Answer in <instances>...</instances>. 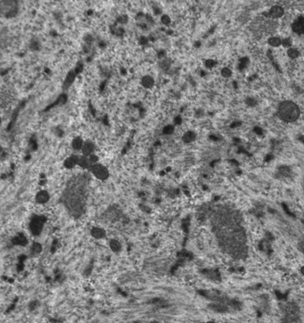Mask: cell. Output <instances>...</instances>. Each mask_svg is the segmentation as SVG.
I'll use <instances>...</instances> for the list:
<instances>
[{"mask_svg":"<svg viewBox=\"0 0 304 323\" xmlns=\"http://www.w3.org/2000/svg\"><path fill=\"white\" fill-rule=\"evenodd\" d=\"M278 115L280 119L285 122H293L300 116V109L293 102L285 101L279 105Z\"/></svg>","mask_w":304,"mask_h":323,"instance_id":"obj_1","label":"cell"},{"mask_svg":"<svg viewBox=\"0 0 304 323\" xmlns=\"http://www.w3.org/2000/svg\"><path fill=\"white\" fill-rule=\"evenodd\" d=\"M43 226H44V219L42 217L36 216L31 220L30 223V232L34 236H39L42 231Z\"/></svg>","mask_w":304,"mask_h":323,"instance_id":"obj_2","label":"cell"},{"mask_svg":"<svg viewBox=\"0 0 304 323\" xmlns=\"http://www.w3.org/2000/svg\"><path fill=\"white\" fill-rule=\"evenodd\" d=\"M91 171L93 172V174L99 179H102V181H104L109 176V172L108 170H107L104 166L101 165V164H95L92 166Z\"/></svg>","mask_w":304,"mask_h":323,"instance_id":"obj_3","label":"cell"},{"mask_svg":"<svg viewBox=\"0 0 304 323\" xmlns=\"http://www.w3.org/2000/svg\"><path fill=\"white\" fill-rule=\"evenodd\" d=\"M293 30L298 34H304V17H300L293 23Z\"/></svg>","mask_w":304,"mask_h":323,"instance_id":"obj_4","label":"cell"},{"mask_svg":"<svg viewBox=\"0 0 304 323\" xmlns=\"http://www.w3.org/2000/svg\"><path fill=\"white\" fill-rule=\"evenodd\" d=\"M49 200V194L46 190L39 191L36 195V201L39 204H45Z\"/></svg>","mask_w":304,"mask_h":323,"instance_id":"obj_5","label":"cell"},{"mask_svg":"<svg viewBox=\"0 0 304 323\" xmlns=\"http://www.w3.org/2000/svg\"><path fill=\"white\" fill-rule=\"evenodd\" d=\"M78 163H79V157L76 156V155H71L70 157L67 158L64 161V166L67 169H71V168H73Z\"/></svg>","mask_w":304,"mask_h":323,"instance_id":"obj_6","label":"cell"},{"mask_svg":"<svg viewBox=\"0 0 304 323\" xmlns=\"http://www.w3.org/2000/svg\"><path fill=\"white\" fill-rule=\"evenodd\" d=\"M91 235H92L93 238H95L96 239H100V238H103L105 236V232L102 228L94 227L91 229Z\"/></svg>","mask_w":304,"mask_h":323,"instance_id":"obj_7","label":"cell"},{"mask_svg":"<svg viewBox=\"0 0 304 323\" xmlns=\"http://www.w3.org/2000/svg\"><path fill=\"white\" fill-rule=\"evenodd\" d=\"M76 77V73L74 71H70V73H68V75L66 76L65 80H64V83H63V88H68L71 83L73 82L74 79Z\"/></svg>","mask_w":304,"mask_h":323,"instance_id":"obj_8","label":"cell"},{"mask_svg":"<svg viewBox=\"0 0 304 323\" xmlns=\"http://www.w3.org/2000/svg\"><path fill=\"white\" fill-rule=\"evenodd\" d=\"M283 14H284V9L278 6H273L271 10L270 11V15L273 18H279L283 16Z\"/></svg>","mask_w":304,"mask_h":323,"instance_id":"obj_9","label":"cell"},{"mask_svg":"<svg viewBox=\"0 0 304 323\" xmlns=\"http://www.w3.org/2000/svg\"><path fill=\"white\" fill-rule=\"evenodd\" d=\"M94 151V145L90 142H87L84 144L83 147H82V152L84 156H87V155H91V154Z\"/></svg>","mask_w":304,"mask_h":323,"instance_id":"obj_10","label":"cell"},{"mask_svg":"<svg viewBox=\"0 0 304 323\" xmlns=\"http://www.w3.org/2000/svg\"><path fill=\"white\" fill-rule=\"evenodd\" d=\"M210 307H211V309H212L213 311L218 312H225L227 310V307L225 305V304L220 303H214V304H212V305H211Z\"/></svg>","mask_w":304,"mask_h":323,"instance_id":"obj_11","label":"cell"},{"mask_svg":"<svg viewBox=\"0 0 304 323\" xmlns=\"http://www.w3.org/2000/svg\"><path fill=\"white\" fill-rule=\"evenodd\" d=\"M13 243L14 245H25L27 244V239L22 234V235H18L16 236L13 239Z\"/></svg>","mask_w":304,"mask_h":323,"instance_id":"obj_12","label":"cell"},{"mask_svg":"<svg viewBox=\"0 0 304 323\" xmlns=\"http://www.w3.org/2000/svg\"><path fill=\"white\" fill-rule=\"evenodd\" d=\"M153 83H154V81H153V78L150 77V76H146L142 80V85L146 88L152 87L153 86Z\"/></svg>","mask_w":304,"mask_h":323,"instance_id":"obj_13","label":"cell"},{"mask_svg":"<svg viewBox=\"0 0 304 323\" xmlns=\"http://www.w3.org/2000/svg\"><path fill=\"white\" fill-rule=\"evenodd\" d=\"M110 247H111V249L113 251V252L117 253V252H120V251L121 245H120V241H118L116 239H112L111 242H110Z\"/></svg>","mask_w":304,"mask_h":323,"instance_id":"obj_14","label":"cell"},{"mask_svg":"<svg viewBox=\"0 0 304 323\" xmlns=\"http://www.w3.org/2000/svg\"><path fill=\"white\" fill-rule=\"evenodd\" d=\"M90 160H88L86 156H82L79 158V163L78 164L80 166H81L82 168H88L89 165H90Z\"/></svg>","mask_w":304,"mask_h":323,"instance_id":"obj_15","label":"cell"},{"mask_svg":"<svg viewBox=\"0 0 304 323\" xmlns=\"http://www.w3.org/2000/svg\"><path fill=\"white\" fill-rule=\"evenodd\" d=\"M195 134L193 131H187L184 136H183V141L185 143H190L192 141H194L195 139Z\"/></svg>","mask_w":304,"mask_h":323,"instance_id":"obj_16","label":"cell"},{"mask_svg":"<svg viewBox=\"0 0 304 323\" xmlns=\"http://www.w3.org/2000/svg\"><path fill=\"white\" fill-rule=\"evenodd\" d=\"M83 141L80 138H76L72 141V147L76 150H79L83 147Z\"/></svg>","mask_w":304,"mask_h":323,"instance_id":"obj_17","label":"cell"},{"mask_svg":"<svg viewBox=\"0 0 304 323\" xmlns=\"http://www.w3.org/2000/svg\"><path fill=\"white\" fill-rule=\"evenodd\" d=\"M41 249H42V246L39 243H34L31 246V252L33 255H38L41 252Z\"/></svg>","mask_w":304,"mask_h":323,"instance_id":"obj_18","label":"cell"},{"mask_svg":"<svg viewBox=\"0 0 304 323\" xmlns=\"http://www.w3.org/2000/svg\"><path fill=\"white\" fill-rule=\"evenodd\" d=\"M281 43H282V41L279 38L272 37L269 39V44L272 47H278V46L281 45Z\"/></svg>","mask_w":304,"mask_h":323,"instance_id":"obj_19","label":"cell"},{"mask_svg":"<svg viewBox=\"0 0 304 323\" xmlns=\"http://www.w3.org/2000/svg\"><path fill=\"white\" fill-rule=\"evenodd\" d=\"M279 172L284 175V176H289L290 173H291V170L289 167H286V166H283V167H280L279 168Z\"/></svg>","mask_w":304,"mask_h":323,"instance_id":"obj_20","label":"cell"},{"mask_svg":"<svg viewBox=\"0 0 304 323\" xmlns=\"http://www.w3.org/2000/svg\"><path fill=\"white\" fill-rule=\"evenodd\" d=\"M287 54H288V56H289L291 58H296V57H298V56H299V52H298V50H297V49H294V48H290V49H288Z\"/></svg>","mask_w":304,"mask_h":323,"instance_id":"obj_21","label":"cell"},{"mask_svg":"<svg viewBox=\"0 0 304 323\" xmlns=\"http://www.w3.org/2000/svg\"><path fill=\"white\" fill-rule=\"evenodd\" d=\"M231 71L228 69V68H224V69H222V71H221V74H222V76L223 77H225V78H228V77H230L231 76Z\"/></svg>","mask_w":304,"mask_h":323,"instance_id":"obj_22","label":"cell"},{"mask_svg":"<svg viewBox=\"0 0 304 323\" xmlns=\"http://www.w3.org/2000/svg\"><path fill=\"white\" fill-rule=\"evenodd\" d=\"M173 130H174L173 126H171V125H168V126L164 127V129H163V133H164V134H166V135L171 134V133L173 132Z\"/></svg>","mask_w":304,"mask_h":323,"instance_id":"obj_23","label":"cell"},{"mask_svg":"<svg viewBox=\"0 0 304 323\" xmlns=\"http://www.w3.org/2000/svg\"><path fill=\"white\" fill-rule=\"evenodd\" d=\"M162 23H163V24H165V25L170 24V18L168 15H163V16L162 17Z\"/></svg>","mask_w":304,"mask_h":323,"instance_id":"obj_24","label":"cell"},{"mask_svg":"<svg viewBox=\"0 0 304 323\" xmlns=\"http://www.w3.org/2000/svg\"><path fill=\"white\" fill-rule=\"evenodd\" d=\"M247 62H248V59L247 58H243V59H241L240 60V69L242 70L243 67H245L246 66V63H247Z\"/></svg>","mask_w":304,"mask_h":323,"instance_id":"obj_25","label":"cell"},{"mask_svg":"<svg viewBox=\"0 0 304 323\" xmlns=\"http://www.w3.org/2000/svg\"><path fill=\"white\" fill-rule=\"evenodd\" d=\"M215 63H216V62L215 61H213V60H211V59H210V60H207L206 61V63H205V64H206V66L207 67H213L214 65H215Z\"/></svg>","mask_w":304,"mask_h":323,"instance_id":"obj_26","label":"cell"},{"mask_svg":"<svg viewBox=\"0 0 304 323\" xmlns=\"http://www.w3.org/2000/svg\"><path fill=\"white\" fill-rule=\"evenodd\" d=\"M81 71H82V65H81V64H80V65H78V67L76 68L75 73H80Z\"/></svg>","mask_w":304,"mask_h":323,"instance_id":"obj_27","label":"cell"},{"mask_svg":"<svg viewBox=\"0 0 304 323\" xmlns=\"http://www.w3.org/2000/svg\"><path fill=\"white\" fill-rule=\"evenodd\" d=\"M282 43H283V44H284V46H285V47L290 46V40H289V39H285V40L282 41Z\"/></svg>","mask_w":304,"mask_h":323,"instance_id":"obj_28","label":"cell"},{"mask_svg":"<svg viewBox=\"0 0 304 323\" xmlns=\"http://www.w3.org/2000/svg\"><path fill=\"white\" fill-rule=\"evenodd\" d=\"M90 161H91V162H93V163H95V162H96V161H97V157H96V155H93V154H91V155H90Z\"/></svg>","mask_w":304,"mask_h":323,"instance_id":"obj_29","label":"cell"},{"mask_svg":"<svg viewBox=\"0 0 304 323\" xmlns=\"http://www.w3.org/2000/svg\"><path fill=\"white\" fill-rule=\"evenodd\" d=\"M141 43H142V44H146V43H147V39H146L145 37H143V38L141 39Z\"/></svg>","mask_w":304,"mask_h":323,"instance_id":"obj_30","label":"cell"},{"mask_svg":"<svg viewBox=\"0 0 304 323\" xmlns=\"http://www.w3.org/2000/svg\"><path fill=\"white\" fill-rule=\"evenodd\" d=\"M175 122H176V123H180V122H181V118H180V117H177V118L175 119Z\"/></svg>","mask_w":304,"mask_h":323,"instance_id":"obj_31","label":"cell"},{"mask_svg":"<svg viewBox=\"0 0 304 323\" xmlns=\"http://www.w3.org/2000/svg\"><path fill=\"white\" fill-rule=\"evenodd\" d=\"M300 273L304 276V266L300 268Z\"/></svg>","mask_w":304,"mask_h":323,"instance_id":"obj_32","label":"cell"},{"mask_svg":"<svg viewBox=\"0 0 304 323\" xmlns=\"http://www.w3.org/2000/svg\"><path fill=\"white\" fill-rule=\"evenodd\" d=\"M207 323H216L215 321H208Z\"/></svg>","mask_w":304,"mask_h":323,"instance_id":"obj_33","label":"cell"}]
</instances>
